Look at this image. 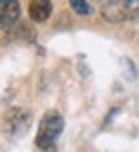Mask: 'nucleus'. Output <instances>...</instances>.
I'll use <instances>...</instances> for the list:
<instances>
[{
    "mask_svg": "<svg viewBox=\"0 0 139 152\" xmlns=\"http://www.w3.org/2000/svg\"><path fill=\"white\" fill-rule=\"evenodd\" d=\"M101 13L111 24L133 22V19H139V0H107Z\"/></svg>",
    "mask_w": 139,
    "mask_h": 152,
    "instance_id": "f257e3e1",
    "label": "nucleus"
},
{
    "mask_svg": "<svg viewBox=\"0 0 139 152\" xmlns=\"http://www.w3.org/2000/svg\"><path fill=\"white\" fill-rule=\"evenodd\" d=\"M64 129V118L58 114V111H47V114L43 116L41 124H39V133H36V146L39 148H52L56 137L62 133Z\"/></svg>",
    "mask_w": 139,
    "mask_h": 152,
    "instance_id": "f03ea898",
    "label": "nucleus"
},
{
    "mask_svg": "<svg viewBox=\"0 0 139 152\" xmlns=\"http://www.w3.org/2000/svg\"><path fill=\"white\" fill-rule=\"evenodd\" d=\"M28 124H30V114L22 107H13L7 111L4 116V131L11 137H19L28 131Z\"/></svg>",
    "mask_w": 139,
    "mask_h": 152,
    "instance_id": "7ed1b4c3",
    "label": "nucleus"
},
{
    "mask_svg": "<svg viewBox=\"0 0 139 152\" xmlns=\"http://www.w3.org/2000/svg\"><path fill=\"white\" fill-rule=\"evenodd\" d=\"M19 22V2L17 0H0V24L11 28Z\"/></svg>",
    "mask_w": 139,
    "mask_h": 152,
    "instance_id": "20e7f679",
    "label": "nucleus"
},
{
    "mask_svg": "<svg viewBox=\"0 0 139 152\" xmlns=\"http://www.w3.org/2000/svg\"><path fill=\"white\" fill-rule=\"evenodd\" d=\"M28 15L32 22H45L52 15V0H32L28 7Z\"/></svg>",
    "mask_w": 139,
    "mask_h": 152,
    "instance_id": "39448f33",
    "label": "nucleus"
},
{
    "mask_svg": "<svg viewBox=\"0 0 139 152\" xmlns=\"http://www.w3.org/2000/svg\"><path fill=\"white\" fill-rule=\"evenodd\" d=\"M68 2H71L73 11H75V13H79V15H90V13H92V9L88 7L86 0H68Z\"/></svg>",
    "mask_w": 139,
    "mask_h": 152,
    "instance_id": "423d86ee",
    "label": "nucleus"
}]
</instances>
